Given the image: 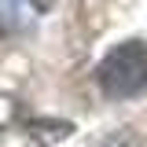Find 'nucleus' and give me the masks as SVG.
<instances>
[{
	"mask_svg": "<svg viewBox=\"0 0 147 147\" xmlns=\"http://www.w3.org/2000/svg\"><path fill=\"white\" fill-rule=\"evenodd\" d=\"M96 85L110 99H129L147 88V40H129L103 55L96 66Z\"/></svg>",
	"mask_w": 147,
	"mask_h": 147,
	"instance_id": "nucleus-1",
	"label": "nucleus"
}]
</instances>
